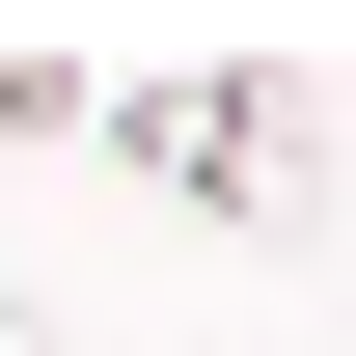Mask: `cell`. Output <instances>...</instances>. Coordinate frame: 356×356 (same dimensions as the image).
I'll list each match as a JSON object with an SVG mask.
<instances>
[{
  "mask_svg": "<svg viewBox=\"0 0 356 356\" xmlns=\"http://www.w3.org/2000/svg\"><path fill=\"white\" fill-rule=\"evenodd\" d=\"M110 165L220 192V220H329V83L302 55H165V83H110Z\"/></svg>",
  "mask_w": 356,
  "mask_h": 356,
  "instance_id": "1",
  "label": "cell"
},
{
  "mask_svg": "<svg viewBox=\"0 0 356 356\" xmlns=\"http://www.w3.org/2000/svg\"><path fill=\"white\" fill-rule=\"evenodd\" d=\"M0 137H110V55H28L0 28Z\"/></svg>",
  "mask_w": 356,
  "mask_h": 356,
  "instance_id": "2",
  "label": "cell"
},
{
  "mask_svg": "<svg viewBox=\"0 0 356 356\" xmlns=\"http://www.w3.org/2000/svg\"><path fill=\"white\" fill-rule=\"evenodd\" d=\"M0 356H55V302H0Z\"/></svg>",
  "mask_w": 356,
  "mask_h": 356,
  "instance_id": "3",
  "label": "cell"
}]
</instances>
